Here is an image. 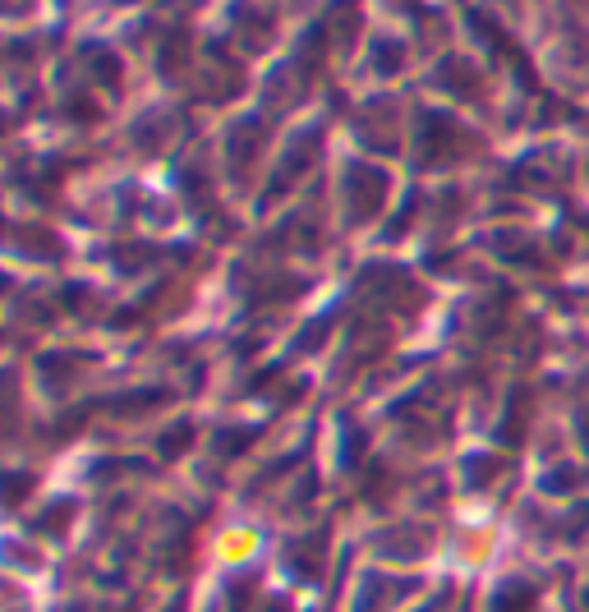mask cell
Returning <instances> with one entry per match:
<instances>
[{
    "mask_svg": "<svg viewBox=\"0 0 589 612\" xmlns=\"http://www.w3.org/2000/svg\"><path fill=\"white\" fill-rule=\"evenodd\" d=\"M254 552H259V530H254V525L235 520V525H227V530L217 535V558L227 567H244Z\"/></svg>",
    "mask_w": 589,
    "mask_h": 612,
    "instance_id": "6da1fadb",
    "label": "cell"
},
{
    "mask_svg": "<svg viewBox=\"0 0 589 612\" xmlns=\"http://www.w3.org/2000/svg\"><path fill=\"white\" fill-rule=\"evenodd\" d=\"M488 558H493V530L461 539V562H465V567H484Z\"/></svg>",
    "mask_w": 589,
    "mask_h": 612,
    "instance_id": "7a4b0ae2",
    "label": "cell"
}]
</instances>
